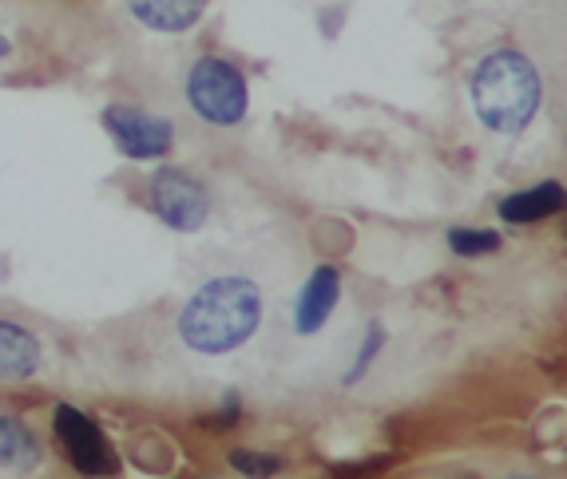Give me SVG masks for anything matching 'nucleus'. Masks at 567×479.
I'll use <instances>...</instances> for the list:
<instances>
[{"label": "nucleus", "instance_id": "obj_6", "mask_svg": "<svg viewBox=\"0 0 567 479\" xmlns=\"http://www.w3.org/2000/svg\"><path fill=\"white\" fill-rule=\"evenodd\" d=\"M56 436L68 448V456H72V464H76L84 476H112L115 471L112 444L104 440V433H100L80 408H72V405L56 408Z\"/></svg>", "mask_w": 567, "mask_h": 479}, {"label": "nucleus", "instance_id": "obj_7", "mask_svg": "<svg viewBox=\"0 0 567 479\" xmlns=\"http://www.w3.org/2000/svg\"><path fill=\"white\" fill-rule=\"evenodd\" d=\"M338 293H341L338 270H333V265H318L313 278L306 282L298 305H293V330L302 333V337L322 330L326 321H330L333 305H338Z\"/></svg>", "mask_w": 567, "mask_h": 479}, {"label": "nucleus", "instance_id": "obj_3", "mask_svg": "<svg viewBox=\"0 0 567 479\" xmlns=\"http://www.w3.org/2000/svg\"><path fill=\"white\" fill-rule=\"evenodd\" d=\"M187 104L195 107V115L215 127H230L246 115V80L235 64L218 56H203L187 75Z\"/></svg>", "mask_w": 567, "mask_h": 479}, {"label": "nucleus", "instance_id": "obj_16", "mask_svg": "<svg viewBox=\"0 0 567 479\" xmlns=\"http://www.w3.org/2000/svg\"><path fill=\"white\" fill-rule=\"evenodd\" d=\"M341 479H346V476H341Z\"/></svg>", "mask_w": 567, "mask_h": 479}, {"label": "nucleus", "instance_id": "obj_1", "mask_svg": "<svg viewBox=\"0 0 567 479\" xmlns=\"http://www.w3.org/2000/svg\"><path fill=\"white\" fill-rule=\"evenodd\" d=\"M262 290L246 278H215L187 301L179 333L195 353H230L258 333Z\"/></svg>", "mask_w": 567, "mask_h": 479}, {"label": "nucleus", "instance_id": "obj_8", "mask_svg": "<svg viewBox=\"0 0 567 479\" xmlns=\"http://www.w3.org/2000/svg\"><path fill=\"white\" fill-rule=\"evenodd\" d=\"M132 17L152 32H187L199 24L207 0H127Z\"/></svg>", "mask_w": 567, "mask_h": 479}, {"label": "nucleus", "instance_id": "obj_5", "mask_svg": "<svg viewBox=\"0 0 567 479\" xmlns=\"http://www.w3.org/2000/svg\"><path fill=\"white\" fill-rule=\"evenodd\" d=\"M104 127L120 143L123 155H132V159H159L171 150V139H175L171 119L140 112V107H104Z\"/></svg>", "mask_w": 567, "mask_h": 479}, {"label": "nucleus", "instance_id": "obj_12", "mask_svg": "<svg viewBox=\"0 0 567 479\" xmlns=\"http://www.w3.org/2000/svg\"><path fill=\"white\" fill-rule=\"evenodd\" d=\"M449 246H453L461 258H481V254H492V250H501V235H496V230H468V226H456V230H449Z\"/></svg>", "mask_w": 567, "mask_h": 479}, {"label": "nucleus", "instance_id": "obj_11", "mask_svg": "<svg viewBox=\"0 0 567 479\" xmlns=\"http://www.w3.org/2000/svg\"><path fill=\"white\" fill-rule=\"evenodd\" d=\"M37 460H40L37 436L20 420H12V416H0V464H4V468L29 471Z\"/></svg>", "mask_w": 567, "mask_h": 479}, {"label": "nucleus", "instance_id": "obj_10", "mask_svg": "<svg viewBox=\"0 0 567 479\" xmlns=\"http://www.w3.org/2000/svg\"><path fill=\"white\" fill-rule=\"evenodd\" d=\"M559 210H567V190L559 183H539V187L508 195L501 202L504 222H539V218H551Z\"/></svg>", "mask_w": 567, "mask_h": 479}, {"label": "nucleus", "instance_id": "obj_2", "mask_svg": "<svg viewBox=\"0 0 567 479\" xmlns=\"http://www.w3.org/2000/svg\"><path fill=\"white\" fill-rule=\"evenodd\" d=\"M473 104L484 127L501 135H520L539 107V72L516 48H501L481 60L473 75Z\"/></svg>", "mask_w": 567, "mask_h": 479}, {"label": "nucleus", "instance_id": "obj_9", "mask_svg": "<svg viewBox=\"0 0 567 479\" xmlns=\"http://www.w3.org/2000/svg\"><path fill=\"white\" fill-rule=\"evenodd\" d=\"M40 368V341L12 321H0V381H24Z\"/></svg>", "mask_w": 567, "mask_h": 479}, {"label": "nucleus", "instance_id": "obj_14", "mask_svg": "<svg viewBox=\"0 0 567 479\" xmlns=\"http://www.w3.org/2000/svg\"><path fill=\"white\" fill-rule=\"evenodd\" d=\"M381 345H385V330H381L378 321H373V325H369V333H365V345H361L358 361H353L350 376H346V385H353L358 376H365V368L373 365V357H378V353H381Z\"/></svg>", "mask_w": 567, "mask_h": 479}, {"label": "nucleus", "instance_id": "obj_4", "mask_svg": "<svg viewBox=\"0 0 567 479\" xmlns=\"http://www.w3.org/2000/svg\"><path fill=\"white\" fill-rule=\"evenodd\" d=\"M152 207H155V215L171 226V230H183V235H190V230H203V226H207V218H210L207 190H203L199 183L190 179L187 170H179V167L155 170Z\"/></svg>", "mask_w": 567, "mask_h": 479}, {"label": "nucleus", "instance_id": "obj_15", "mask_svg": "<svg viewBox=\"0 0 567 479\" xmlns=\"http://www.w3.org/2000/svg\"><path fill=\"white\" fill-rule=\"evenodd\" d=\"M9 52H12V44H9V37H0V60H4V56H9Z\"/></svg>", "mask_w": 567, "mask_h": 479}, {"label": "nucleus", "instance_id": "obj_13", "mask_svg": "<svg viewBox=\"0 0 567 479\" xmlns=\"http://www.w3.org/2000/svg\"><path fill=\"white\" fill-rule=\"evenodd\" d=\"M230 464L250 479H270L282 471V460H278V456H262V451H246V448L230 451Z\"/></svg>", "mask_w": 567, "mask_h": 479}]
</instances>
